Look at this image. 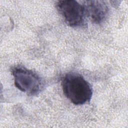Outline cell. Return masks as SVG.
Segmentation results:
<instances>
[{
  "label": "cell",
  "instance_id": "1",
  "mask_svg": "<svg viewBox=\"0 0 128 128\" xmlns=\"http://www.w3.org/2000/svg\"><path fill=\"white\" fill-rule=\"evenodd\" d=\"M62 85L64 95L74 104L82 105L91 100L92 87L88 82L78 74H66L62 80Z\"/></svg>",
  "mask_w": 128,
  "mask_h": 128
},
{
  "label": "cell",
  "instance_id": "2",
  "mask_svg": "<svg viewBox=\"0 0 128 128\" xmlns=\"http://www.w3.org/2000/svg\"><path fill=\"white\" fill-rule=\"evenodd\" d=\"M12 74L16 86L30 96L38 94L44 88L42 79L36 72L21 66L12 68Z\"/></svg>",
  "mask_w": 128,
  "mask_h": 128
},
{
  "label": "cell",
  "instance_id": "3",
  "mask_svg": "<svg viewBox=\"0 0 128 128\" xmlns=\"http://www.w3.org/2000/svg\"><path fill=\"white\" fill-rule=\"evenodd\" d=\"M56 7L66 23L72 27H79L84 25L85 12L82 4L74 0H59Z\"/></svg>",
  "mask_w": 128,
  "mask_h": 128
},
{
  "label": "cell",
  "instance_id": "4",
  "mask_svg": "<svg viewBox=\"0 0 128 128\" xmlns=\"http://www.w3.org/2000/svg\"><path fill=\"white\" fill-rule=\"evenodd\" d=\"M82 5L86 16L95 24L102 22L108 15V7L103 0H84Z\"/></svg>",
  "mask_w": 128,
  "mask_h": 128
}]
</instances>
